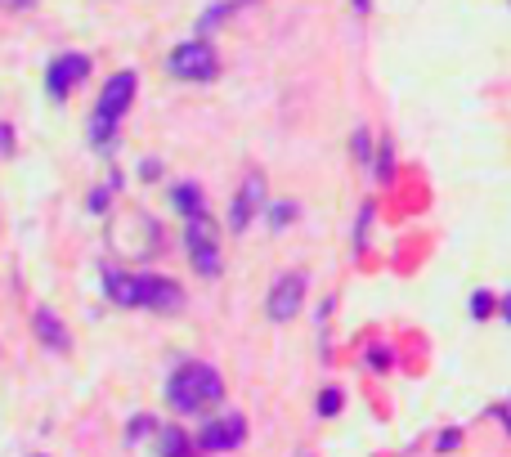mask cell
Listing matches in <instances>:
<instances>
[{
	"label": "cell",
	"instance_id": "cell-8",
	"mask_svg": "<svg viewBox=\"0 0 511 457\" xmlns=\"http://www.w3.org/2000/svg\"><path fill=\"white\" fill-rule=\"evenodd\" d=\"M260 206H265V175H260V171H247L243 184H238V198L229 206V229H234V234H247L252 220L260 215Z\"/></svg>",
	"mask_w": 511,
	"mask_h": 457
},
{
	"label": "cell",
	"instance_id": "cell-7",
	"mask_svg": "<svg viewBox=\"0 0 511 457\" xmlns=\"http://www.w3.org/2000/svg\"><path fill=\"white\" fill-rule=\"evenodd\" d=\"M243 440H247L243 412H224V417L206 421L203 431H198V449L203 453H234V449H243Z\"/></svg>",
	"mask_w": 511,
	"mask_h": 457
},
{
	"label": "cell",
	"instance_id": "cell-1",
	"mask_svg": "<svg viewBox=\"0 0 511 457\" xmlns=\"http://www.w3.org/2000/svg\"><path fill=\"white\" fill-rule=\"evenodd\" d=\"M220 400H224V377L211 363H203V358L180 363L171 372V381H166V404L175 408V412H206Z\"/></svg>",
	"mask_w": 511,
	"mask_h": 457
},
{
	"label": "cell",
	"instance_id": "cell-21",
	"mask_svg": "<svg viewBox=\"0 0 511 457\" xmlns=\"http://www.w3.org/2000/svg\"><path fill=\"white\" fill-rule=\"evenodd\" d=\"M9 152H14V130L0 121V157H9Z\"/></svg>",
	"mask_w": 511,
	"mask_h": 457
},
{
	"label": "cell",
	"instance_id": "cell-15",
	"mask_svg": "<svg viewBox=\"0 0 511 457\" xmlns=\"http://www.w3.org/2000/svg\"><path fill=\"white\" fill-rule=\"evenodd\" d=\"M372 161H377V175H381V180H391V166H395V149H391V140L381 144V152H372Z\"/></svg>",
	"mask_w": 511,
	"mask_h": 457
},
{
	"label": "cell",
	"instance_id": "cell-23",
	"mask_svg": "<svg viewBox=\"0 0 511 457\" xmlns=\"http://www.w3.org/2000/svg\"><path fill=\"white\" fill-rule=\"evenodd\" d=\"M368 5H372V0H355V9H359V14H368Z\"/></svg>",
	"mask_w": 511,
	"mask_h": 457
},
{
	"label": "cell",
	"instance_id": "cell-9",
	"mask_svg": "<svg viewBox=\"0 0 511 457\" xmlns=\"http://www.w3.org/2000/svg\"><path fill=\"white\" fill-rule=\"evenodd\" d=\"M86 77H90V58L86 54H58L46 68V90H50V99H68Z\"/></svg>",
	"mask_w": 511,
	"mask_h": 457
},
{
	"label": "cell",
	"instance_id": "cell-2",
	"mask_svg": "<svg viewBox=\"0 0 511 457\" xmlns=\"http://www.w3.org/2000/svg\"><path fill=\"white\" fill-rule=\"evenodd\" d=\"M135 90H140V77H135V72L108 77L99 103H95V112H90V140H95V149H112L117 126H121V117H126L130 103H135Z\"/></svg>",
	"mask_w": 511,
	"mask_h": 457
},
{
	"label": "cell",
	"instance_id": "cell-6",
	"mask_svg": "<svg viewBox=\"0 0 511 457\" xmlns=\"http://www.w3.org/2000/svg\"><path fill=\"white\" fill-rule=\"evenodd\" d=\"M306 287L309 278L301 269H292V274H283L274 287H269V301H265V314L274 318V323H292L297 314H301V305H306Z\"/></svg>",
	"mask_w": 511,
	"mask_h": 457
},
{
	"label": "cell",
	"instance_id": "cell-16",
	"mask_svg": "<svg viewBox=\"0 0 511 457\" xmlns=\"http://www.w3.org/2000/svg\"><path fill=\"white\" fill-rule=\"evenodd\" d=\"M355 161L359 166L372 161V135H368V130H355Z\"/></svg>",
	"mask_w": 511,
	"mask_h": 457
},
{
	"label": "cell",
	"instance_id": "cell-10",
	"mask_svg": "<svg viewBox=\"0 0 511 457\" xmlns=\"http://www.w3.org/2000/svg\"><path fill=\"white\" fill-rule=\"evenodd\" d=\"M36 337H41V346H50L54 355L72 350V337H68V327H63V318L54 309H36Z\"/></svg>",
	"mask_w": 511,
	"mask_h": 457
},
{
	"label": "cell",
	"instance_id": "cell-11",
	"mask_svg": "<svg viewBox=\"0 0 511 457\" xmlns=\"http://www.w3.org/2000/svg\"><path fill=\"white\" fill-rule=\"evenodd\" d=\"M153 453L157 457H193V444H189V435L180 431V426H157L153 431Z\"/></svg>",
	"mask_w": 511,
	"mask_h": 457
},
{
	"label": "cell",
	"instance_id": "cell-18",
	"mask_svg": "<svg viewBox=\"0 0 511 457\" xmlns=\"http://www.w3.org/2000/svg\"><path fill=\"white\" fill-rule=\"evenodd\" d=\"M318 412H323V417L341 412V390H323V395H318Z\"/></svg>",
	"mask_w": 511,
	"mask_h": 457
},
{
	"label": "cell",
	"instance_id": "cell-3",
	"mask_svg": "<svg viewBox=\"0 0 511 457\" xmlns=\"http://www.w3.org/2000/svg\"><path fill=\"white\" fill-rule=\"evenodd\" d=\"M166 68H171V77H180V81H215L220 77V54L211 50L206 41H184V46H175L171 58H166Z\"/></svg>",
	"mask_w": 511,
	"mask_h": 457
},
{
	"label": "cell",
	"instance_id": "cell-12",
	"mask_svg": "<svg viewBox=\"0 0 511 457\" xmlns=\"http://www.w3.org/2000/svg\"><path fill=\"white\" fill-rule=\"evenodd\" d=\"M103 292H108V301H112V305L130 309V305H135V278H130V274L108 269V274H103Z\"/></svg>",
	"mask_w": 511,
	"mask_h": 457
},
{
	"label": "cell",
	"instance_id": "cell-17",
	"mask_svg": "<svg viewBox=\"0 0 511 457\" xmlns=\"http://www.w3.org/2000/svg\"><path fill=\"white\" fill-rule=\"evenodd\" d=\"M471 314H475V318H489V314H494V292H475V296H471Z\"/></svg>",
	"mask_w": 511,
	"mask_h": 457
},
{
	"label": "cell",
	"instance_id": "cell-22",
	"mask_svg": "<svg viewBox=\"0 0 511 457\" xmlns=\"http://www.w3.org/2000/svg\"><path fill=\"white\" fill-rule=\"evenodd\" d=\"M0 5H9V9H27L32 0H0Z\"/></svg>",
	"mask_w": 511,
	"mask_h": 457
},
{
	"label": "cell",
	"instance_id": "cell-19",
	"mask_svg": "<svg viewBox=\"0 0 511 457\" xmlns=\"http://www.w3.org/2000/svg\"><path fill=\"white\" fill-rule=\"evenodd\" d=\"M144 431H157L153 417H140V421H130V431H126V435H130V444H140V435H144Z\"/></svg>",
	"mask_w": 511,
	"mask_h": 457
},
{
	"label": "cell",
	"instance_id": "cell-4",
	"mask_svg": "<svg viewBox=\"0 0 511 457\" xmlns=\"http://www.w3.org/2000/svg\"><path fill=\"white\" fill-rule=\"evenodd\" d=\"M184 247H189V260H193V269L203 278L220 274V229L211 224V215L184 220Z\"/></svg>",
	"mask_w": 511,
	"mask_h": 457
},
{
	"label": "cell",
	"instance_id": "cell-13",
	"mask_svg": "<svg viewBox=\"0 0 511 457\" xmlns=\"http://www.w3.org/2000/svg\"><path fill=\"white\" fill-rule=\"evenodd\" d=\"M171 198H175V211H180L184 220L206 215V203H203V189H198V184H175V189H171Z\"/></svg>",
	"mask_w": 511,
	"mask_h": 457
},
{
	"label": "cell",
	"instance_id": "cell-20",
	"mask_svg": "<svg viewBox=\"0 0 511 457\" xmlns=\"http://www.w3.org/2000/svg\"><path fill=\"white\" fill-rule=\"evenodd\" d=\"M287 220H292V203L274 206V215H269V224H274V229H283V224H287Z\"/></svg>",
	"mask_w": 511,
	"mask_h": 457
},
{
	"label": "cell",
	"instance_id": "cell-14",
	"mask_svg": "<svg viewBox=\"0 0 511 457\" xmlns=\"http://www.w3.org/2000/svg\"><path fill=\"white\" fill-rule=\"evenodd\" d=\"M238 5H247V0H215V5H211V9L203 14V23H198V27H203V32L220 27L224 18H234V9H238Z\"/></svg>",
	"mask_w": 511,
	"mask_h": 457
},
{
	"label": "cell",
	"instance_id": "cell-5",
	"mask_svg": "<svg viewBox=\"0 0 511 457\" xmlns=\"http://www.w3.org/2000/svg\"><path fill=\"white\" fill-rule=\"evenodd\" d=\"M135 305L153 309V314H180L184 309V287L166 274H140L135 278Z\"/></svg>",
	"mask_w": 511,
	"mask_h": 457
}]
</instances>
